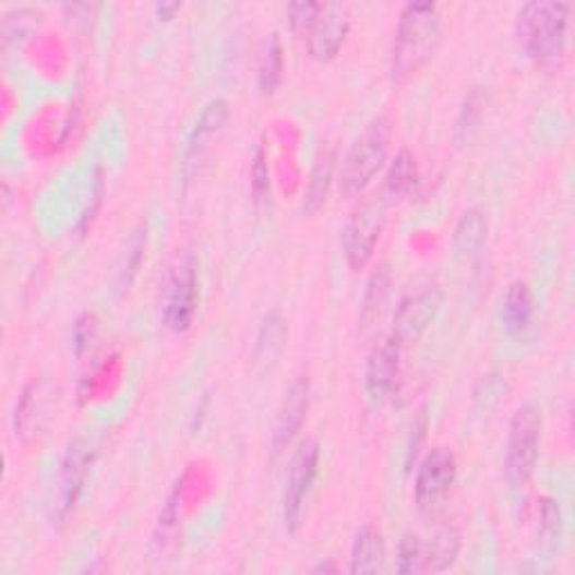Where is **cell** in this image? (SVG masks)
Instances as JSON below:
<instances>
[{"label": "cell", "mask_w": 575, "mask_h": 575, "mask_svg": "<svg viewBox=\"0 0 575 575\" xmlns=\"http://www.w3.org/2000/svg\"><path fill=\"white\" fill-rule=\"evenodd\" d=\"M515 34L522 50L542 65H555L564 59L568 34V5L558 0H532L522 5L515 21Z\"/></svg>", "instance_id": "obj_2"}, {"label": "cell", "mask_w": 575, "mask_h": 575, "mask_svg": "<svg viewBox=\"0 0 575 575\" xmlns=\"http://www.w3.org/2000/svg\"><path fill=\"white\" fill-rule=\"evenodd\" d=\"M486 237H488V220L483 212L479 209L466 212L454 227V237H452L454 256L458 261L472 259L477 252H481Z\"/></svg>", "instance_id": "obj_18"}, {"label": "cell", "mask_w": 575, "mask_h": 575, "mask_svg": "<svg viewBox=\"0 0 575 575\" xmlns=\"http://www.w3.org/2000/svg\"><path fill=\"white\" fill-rule=\"evenodd\" d=\"M318 472H320V445L311 439H306L292 456L284 488V522L290 532H295L299 526L303 504L309 500Z\"/></svg>", "instance_id": "obj_6"}, {"label": "cell", "mask_w": 575, "mask_h": 575, "mask_svg": "<svg viewBox=\"0 0 575 575\" xmlns=\"http://www.w3.org/2000/svg\"><path fill=\"white\" fill-rule=\"evenodd\" d=\"M392 135V120L387 115H375L362 129V133L354 140L349 153L344 156L339 171V189L344 196H358L371 184V180L387 160Z\"/></svg>", "instance_id": "obj_3"}, {"label": "cell", "mask_w": 575, "mask_h": 575, "mask_svg": "<svg viewBox=\"0 0 575 575\" xmlns=\"http://www.w3.org/2000/svg\"><path fill=\"white\" fill-rule=\"evenodd\" d=\"M398 573H426V544L418 535H405L396 553Z\"/></svg>", "instance_id": "obj_24"}, {"label": "cell", "mask_w": 575, "mask_h": 575, "mask_svg": "<svg viewBox=\"0 0 575 575\" xmlns=\"http://www.w3.org/2000/svg\"><path fill=\"white\" fill-rule=\"evenodd\" d=\"M387 562L385 538L378 526L364 524L354 538L351 573H380Z\"/></svg>", "instance_id": "obj_16"}, {"label": "cell", "mask_w": 575, "mask_h": 575, "mask_svg": "<svg viewBox=\"0 0 575 575\" xmlns=\"http://www.w3.org/2000/svg\"><path fill=\"white\" fill-rule=\"evenodd\" d=\"M309 405H311V382L306 378H299L286 392V398L277 416L275 436H273L275 454L284 452L295 441V436L299 434L303 426L306 414H309Z\"/></svg>", "instance_id": "obj_14"}, {"label": "cell", "mask_w": 575, "mask_h": 575, "mask_svg": "<svg viewBox=\"0 0 575 575\" xmlns=\"http://www.w3.org/2000/svg\"><path fill=\"white\" fill-rule=\"evenodd\" d=\"M46 416V396L41 385L29 382L23 390L19 405H16V434L32 436L41 428V418Z\"/></svg>", "instance_id": "obj_20"}, {"label": "cell", "mask_w": 575, "mask_h": 575, "mask_svg": "<svg viewBox=\"0 0 575 575\" xmlns=\"http://www.w3.org/2000/svg\"><path fill=\"white\" fill-rule=\"evenodd\" d=\"M441 14L434 3L416 0L400 12L392 46V80L405 82L423 68L441 44Z\"/></svg>", "instance_id": "obj_1"}, {"label": "cell", "mask_w": 575, "mask_h": 575, "mask_svg": "<svg viewBox=\"0 0 575 575\" xmlns=\"http://www.w3.org/2000/svg\"><path fill=\"white\" fill-rule=\"evenodd\" d=\"M390 288H392L390 267L387 265H380L378 271L371 275L369 284H367V292H364L362 309H360V322H362V326H371L380 318L382 309H385V303H387Z\"/></svg>", "instance_id": "obj_21"}, {"label": "cell", "mask_w": 575, "mask_h": 575, "mask_svg": "<svg viewBox=\"0 0 575 575\" xmlns=\"http://www.w3.org/2000/svg\"><path fill=\"white\" fill-rule=\"evenodd\" d=\"M458 553H462V530L454 528V526H443L439 528L430 544H426V573H441L447 571Z\"/></svg>", "instance_id": "obj_19"}, {"label": "cell", "mask_w": 575, "mask_h": 575, "mask_svg": "<svg viewBox=\"0 0 575 575\" xmlns=\"http://www.w3.org/2000/svg\"><path fill=\"white\" fill-rule=\"evenodd\" d=\"M225 120H227V104L223 99H212L205 106V110L201 112V118H199L194 131H191L187 146H184L182 169H180L184 182H189L191 178L196 176L199 165L207 156V151H209L214 137L220 133Z\"/></svg>", "instance_id": "obj_12"}, {"label": "cell", "mask_w": 575, "mask_h": 575, "mask_svg": "<svg viewBox=\"0 0 575 575\" xmlns=\"http://www.w3.org/2000/svg\"><path fill=\"white\" fill-rule=\"evenodd\" d=\"M281 72H284V48L279 36L273 34L267 38V44L263 48L261 55V63H259V91L263 95H271L275 93V88L281 82Z\"/></svg>", "instance_id": "obj_23"}, {"label": "cell", "mask_w": 575, "mask_h": 575, "mask_svg": "<svg viewBox=\"0 0 575 575\" xmlns=\"http://www.w3.org/2000/svg\"><path fill=\"white\" fill-rule=\"evenodd\" d=\"M199 309V277L191 259H182L167 279L163 318L169 331L184 333L194 322Z\"/></svg>", "instance_id": "obj_8"}, {"label": "cell", "mask_w": 575, "mask_h": 575, "mask_svg": "<svg viewBox=\"0 0 575 575\" xmlns=\"http://www.w3.org/2000/svg\"><path fill=\"white\" fill-rule=\"evenodd\" d=\"M418 184V165L411 151H400L396 160L390 167L387 182H385V196L400 199L407 196L409 191Z\"/></svg>", "instance_id": "obj_22"}, {"label": "cell", "mask_w": 575, "mask_h": 575, "mask_svg": "<svg viewBox=\"0 0 575 575\" xmlns=\"http://www.w3.org/2000/svg\"><path fill=\"white\" fill-rule=\"evenodd\" d=\"M387 199H369L364 201L344 227V254L351 267H364L373 256V250L380 241L382 227H385Z\"/></svg>", "instance_id": "obj_7"}, {"label": "cell", "mask_w": 575, "mask_h": 575, "mask_svg": "<svg viewBox=\"0 0 575 575\" xmlns=\"http://www.w3.org/2000/svg\"><path fill=\"white\" fill-rule=\"evenodd\" d=\"M318 8H320V3H311V0H301V3L288 5V21H290V27L295 34H299V36L306 34V29H309L311 21L318 14Z\"/></svg>", "instance_id": "obj_26"}, {"label": "cell", "mask_w": 575, "mask_h": 575, "mask_svg": "<svg viewBox=\"0 0 575 575\" xmlns=\"http://www.w3.org/2000/svg\"><path fill=\"white\" fill-rule=\"evenodd\" d=\"M535 313V301L528 284L515 281L506 288L500 306V320L502 326L508 333H522L530 322Z\"/></svg>", "instance_id": "obj_17"}, {"label": "cell", "mask_w": 575, "mask_h": 575, "mask_svg": "<svg viewBox=\"0 0 575 575\" xmlns=\"http://www.w3.org/2000/svg\"><path fill=\"white\" fill-rule=\"evenodd\" d=\"M328 180H331V160H324L315 176H313V182H311V189H309V199H306V205H309V209L318 207L326 194V187H328Z\"/></svg>", "instance_id": "obj_27"}, {"label": "cell", "mask_w": 575, "mask_h": 575, "mask_svg": "<svg viewBox=\"0 0 575 575\" xmlns=\"http://www.w3.org/2000/svg\"><path fill=\"white\" fill-rule=\"evenodd\" d=\"M351 16L349 8L344 3H320L315 19L311 21L309 29H306L303 38L309 41V52L318 61H328L333 59L344 38L349 34Z\"/></svg>", "instance_id": "obj_11"}, {"label": "cell", "mask_w": 575, "mask_h": 575, "mask_svg": "<svg viewBox=\"0 0 575 575\" xmlns=\"http://www.w3.org/2000/svg\"><path fill=\"white\" fill-rule=\"evenodd\" d=\"M456 481V458L447 447H434L418 468L414 494L416 504L423 511H432L445 502Z\"/></svg>", "instance_id": "obj_9"}, {"label": "cell", "mask_w": 575, "mask_h": 575, "mask_svg": "<svg viewBox=\"0 0 575 575\" xmlns=\"http://www.w3.org/2000/svg\"><path fill=\"white\" fill-rule=\"evenodd\" d=\"M178 5H158V12L160 14H169V12H176Z\"/></svg>", "instance_id": "obj_29"}, {"label": "cell", "mask_w": 575, "mask_h": 575, "mask_svg": "<svg viewBox=\"0 0 575 575\" xmlns=\"http://www.w3.org/2000/svg\"><path fill=\"white\" fill-rule=\"evenodd\" d=\"M254 178H256V191H259V194H263V191H265V165H263V158L259 156V160H256V167H254Z\"/></svg>", "instance_id": "obj_28"}, {"label": "cell", "mask_w": 575, "mask_h": 575, "mask_svg": "<svg viewBox=\"0 0 575 575\" xmlns=\"http://www.w3.org/2000/svg\"><path fill=\"white\" fill-rule=\"evenodd\" d=\"M95 462V445L88 439H74L59 466L57 483L52 490V500H50V522L55 526H63L70 515L76 508V502L84 492V483L91 475Z\"/></svg>", "instance_id": "obj_5"}, {"label": "cell", "mask_w": 575, "mask_h": 575, "mask_svg": "<svg viewBox=\"0 0 575 575\" xmlns=\"http://www.w3.org/2000/svg\"><path fill=\"white\" fill-rule=\"evenodd\" d=\"M286 339H288V326L284 315L279 311H271L263 318L254 342V367L259 373L271 371L277 364L286 347Z\"/></svg>", "instance_id": "obj_15"}, {"label": "cell", "mask_w": 575, "mask_h": 575, "mask_svg": "<svg viewBox=\"0 0 575 575\" xmlns=\"http://www.w3.org/2000/svg\"><path fill=\"white\" fill-rule=\"evenodd\" d=\"M562 528L560 506L553 500H542L540 504V519H538V532L544 542H555Z\"/></svg>", "instance_id": "obj_25"}, {"label": "cell", "mask_w": 575, "mask_h": 575, "mask_svg": "<svg viewBox=\"0 0 575 575\" xmlns=\"http://www.w3.org/2000/svg\"><path fill=\"white\" fill-rule=\"evenodd\" d=\"M400 344L390 335L380 339L367 362V392L373 400H385L390 398L400 378Z\"/></svg>", "instance_id": "obj_13"}, {"label": "cell", "mask_w": 575, "mask_h": 575, "mask_svg": "<svg viewBox=\"0 0 575 575\" xmlns=\"http://www.w3.org/2000/svg\"><path fill=\"white\" fill-rule=\"evenodd\" d=\"M542 441V411L538 405H522L511 420L506 443V477L513 488H524L538 464Z\"/></svg>", "instance_id": "obj_4"}, {"label": "cell", "mask_w": 575, "mask_h": 575, "mask_svg": "<svg viewBox=\"0 0 575 575\" xmlns=\"http://www.w3.org/2000/svg\"><path fill=\"white\" fill-rule=\"evenodd\" d=\"M441 306H443V290L439 286H428L405 297L396 311L392 337L400 344V347L416 342L436 320Z\"/></svg>", "instance_id": "obj_10"}]
</instances>
